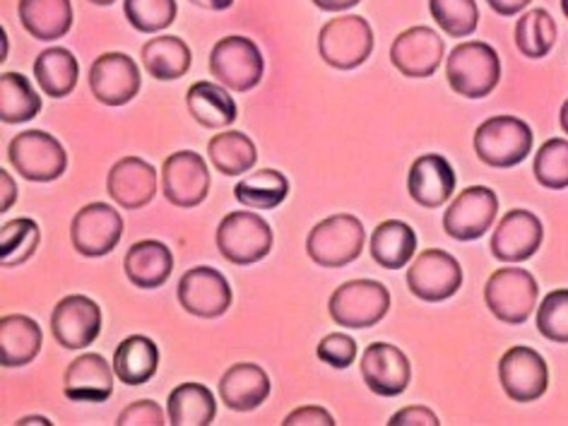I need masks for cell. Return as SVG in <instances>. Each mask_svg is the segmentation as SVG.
Returning a JSON list of instances; mask_svg holds the SVG:
<instances>
[{
	"instance_id": "cell-1",
	"label": "cell",
	"mask_w": 568,
	"mask_h": 426,
	"mask_svg": "<svg viewBox=\"0 0 568 426\" xmlns=\"http://www.w3.org/2000/svg\"><path fill=\"white\" fill-rule=\"evenodd\" d=\"M446 78L456 94L465 99H485L501 80L499 53L487 41H467L450 51Z\"/></svg>"
},
{
	"instance_id": "cell-2",
	"label": "cell",
	"mask_w": 568,
	"mask_h": 426,
	"mask_svg": "<svg viewBox=\"0 0 568 426\" xmlns=\"http://www.w3.org/2000/svg\"><path fill=\"white\" fill-rule=\"evenodd\" d=\"M532 128L516 116L487 119L475 133V152L487 166L510 169L532 152Z\"/></svg>"
},
{
	"instance_id": "cell-3",
	"label": "cell",
	"mask_w": 568,
	"mask_h": 426,
	"mask_svg": "<svg viewBox=\"0 0 568 426\" xmlns=\"http://www.w3.org/2000/svg\"><path fill=\"white\" fill-rule=\"evenodd\" d=\"M390 294L376 280H352L337 287L328 302L331 318L349 331L374 328L388 316Z\"/></svg>"
},
{
	"instance_id": "cell-4",
	"label": "cell",
	"mask_w": 568,
	"mask_h": 426,
	"mask_svg": "<svg viewBox=\"0 0 568 426\" xmlns=\"http://www.w3.org/2000/svg\"><path fill=\"white\" fill-rule=\"evenodd\" d=\"M364 239V224L357 217L333 215L311 230L306 253L321 267H345L362 255Z\"/></svg>"
},
{
	"instance_id": "cell-5",
	"label": "cell",
	"mask_w": 568,
	"mask_h": 426,
	"mask_svg": "<svg viewBox=\"0 0 568 426\" xmlns=\"http://www.w3.org/2000/svg\"><path fill=\"white\" fill-rule=\"evenodd\" d=\"M537 280L523 267H501L485 284V302L501 323L523 325L537 306Z\"/></svg>"
},
{
	"instance_id": "cell-6",
	"label": "cell",
	"mask_w": 568,
	"mask_h": 426,
	"mask_svg": "<svg viewBox=\"0 0 568 426\" xmlns=\"http://www.w3.org/2000/svg\"><path fill=\"white\" fill-rule=\"evenodd\" d=\"M321 59L335 70H354L374 51V30L359 16L335 18L318 34Z\"/></svg>"
},
{
	"instance_id": "cell-7",
	"label": "cell",
	"mask_w": 568,
	"mask_h": 426,
	"mask_svg": "<svg viewBox=\"0 0 568 426\" xmlns=\"http://www.w3.org/2000/svg\"><path fill=\"white\" fill-rule=\"evenodd\" d=\"M217 248L234 265H253L273 248L270 224L248 210L230 212L217 226Z\"/></svg>"
},
{
	"instance_id": "cell-8",
	"label": "cell",
	"mask_w": 568,
	"mask_h": 426,
	"mask_svg": "<svg viewBox=\"0 0 568 426\" xmlns=\"http://www.w3.org/2000/svg\"><path fill=\"white\" fill-rule=\"evenodd\" d=\"M8 160L27 181L49 183L68 169V152L51 133L24 131L10 140Z\"/></svg>"
},
{
	"instance_id": "cell-9",
	"label": "cell",
	"mask_w": 568,
	"mask_h": 426,
	"mask_svg": "<svg viewBox=\"0 0 568 426\" xmlns=\"http://www.w3.org/2000/svg\"><path fill=\"white\" fill-rule=\"evenodd\" d=\"M263 53L246 37H224L210 53V73L232 92H248L263 80Z\"/></svg>"
},
{
	"instance_id": "cell-10",
	"label": "cell",
	"mask_w": 568,
	"mask_h": 426,
	"mask_svg": "<svg viewBox=\"0 0 568 426\" xmlns=\"http://www.w3.org/2000/svg\"><path fill=\"white\" fill-rule=\"evenodd\" d=\"M210 191L207 164L197 152L181 150L169 154L162 166V193L181 210L201 205Z\"/></svg>"
},
{
	"instance_id": "cell-11",
	"label": "cell",
	"mask_w": 568,
	"mask_h": 426,
	"mask_svg": "<svg viewBox=\"0 0 568 426\" xmlns=\"http://www.w3.org/2000/svg\"><path fill=\"white\" fill-rule=\"evenodd\" d=\"M463 284V267L450 253L429 248L407 270V287L422 302L438 304L450 300Z\"/></svg>"
},
{
	"instance_id": "cell-12",
	"label": "cell",
	"mask_w": 568,
	"mask_h": 426,
	"mask_svg": "<svg viewBox=\"0 0 568 426\" xmlns=\"http://www.w3.org/2000/svg\"><path fill=\"white\" fill-rule=\"evenodd\" d=\"M123 236V217L106 203L84 205L70 224V241L88 258H102L119 246Z\"/></svg>"
},
{
	"instance_id": "cell-13",
	"label": "cell",
	"mask_w": 568,
	"mask_h": 426,
	"mask_svg": "<svg viewBox=\"0 0 568 426\" xmlns=\"http://www.w3.org/2000/svg\"><path fill=\"white\" fill-rule=\"evenodd\" d=\"M501 388L514 403H535L549 388V366L532 347H510L499 362Z\"/></svg>"
},
{
	"instance_id": "cell-14",
	"label": "cell",
	"mask_w": 568,
	"mask_h": 426,
	"mask_svg": "<svg viewBox=\"0 0 568 426\" xmlns=\"http://www.w3.org/2000/svg\"><path fill=\"white\" fill-rule=\"evenodd\" d=\"M51 333L65 349L90 347L102 333V308L90 296L70 294L53 308Z\"/></svg>"
},
{
	"instance_id": "cell-15",
	"label": "cell",
	"mask_w": 568,
	"mask_h": 426,
	"mask_svg": "<svg viewBox=\"0 0 568 426\" xmlns=\"http://www.w3.org/2000/svg\"><path fill=\"white\" fill-rule=\"evenodd\" d=\"M496 212H499V197H496V193L487 186H470L446 210L444 230L456 241L481 239L491 230Z\"/></svg>"
},
{
	"instance_id": "cell-16",
	"label": "cell",
	"mask_w": 568,
	"mask_h": 426,
	"mask_svg": "<svg viewBox=\"0 0 568 426\" xmlns=\"http://www.w3.org/2000/svg\"><path fill=\"white\" fill-rule=\"evenodd\" d=\"M179 304L197 318H220L232 306V287L215 267H191L179 282Z\"/></svg>"
},
{
	"instance_id": "cell-17",
	"label": "cell",
	"mask_w": 568,
	"mask_h": 426,
	"mask_svg": "<svg viewBox=\"0 0 568 426\" xmlns=\"http://www.w3.org/2000/svg\"><path fill=\"white\" fill-rule=\"evenodd\" d=\"M90 90L97 102L123 106L140 92V70L131 55L111 51L99 55L90 68Z\"/></svg>"
},
{
	"instance_id": "cell-18",
	"label": "cell",
	"mask_w": 568,
	"mask_h": 426,
	"mask_svg": "<svg viewBox=\"0 0 568 426\" xmlns=\"http://www.w3.org/2000/svg\"><path fill=\"white\" fill-rule=\"evenodd\" d=\"M545 226L530 210H510L491 234V255L501 263H523L542 246Z\"/></svg>"
},
{
	"instance_id": "cell-19",
	"label": "cell",
	"mask_w": 568,
	"mask_h": 426,
	"mask_svg": "<svg viewBox=\"0 0 568 426\" xmlns=\"http://www.w3.org/2000/svg\"><path fill=\"white\" fill-rule=\"evenodd\" d=\"M444 39L432 27H409L395 37L390 47V61L405 78H432L444 61Z\"/></svg>"
},
{
	"instance_id": "cell-20",
	"label": "cell",
	"mask_w": 568,
	"mask_h": 426,
	"mask_svg": "<svg viewBox=\"0 0 568 426\" xmlns=\"http://www.w3.org/2000/svg\"><path fill=\"white\" fill-rule=\"evenodd\" d=\"M362 378L372 393L381 397H397L409 386L412 364L400 347L374 343L366 347L362 357Z\"/></svg>"
},
{
	"instance_id": "cell-21",
	"label": "cell",
	"mask_w": 568,
	"mask_h": 426,
	"mask_svg": "<svg viewBox=\"0 0 568 426\" xmlns=\"http://www.w3.org/2000/svg\"><path fill=\"white\" fill-rule=\"evenodd\" d=\"M106 191L123 210H142L158 195V169L140 158H123L111 166Z\"/></svg>"
},
{
	"instance_id": "cell-22",
	"label": "cell",
	"mask_w": 568,
	"mask_h": 426,
	"mask_svg": "<svg viewBox=\"0 0 568 426\" xmlns=\"http://www.w3.org/2000/svg\"><path fill=\"white\" fill-rule=\"evenodd\" d=\"M456 191V172L444 154H422L409 166L407 193L422 207H442Z\"/></svg>"
},
{
	"instance_id": "cell-23",
	"label": "cell",
	"mask_w": 568,
	"mask_h": 426,
	"mask_svg": "<svg viewBox=\"0 0 568 426\" xmlns=\"http://www.w3.org/2000/svg\"><path fill=\"white\" fill-rule=\"evenodd\" d=\"M113 368L102 354L88 352L70 362L63 376L65 397L73 403H104L113 393Z\"/></svg>"
},
{
	"instance_id": "cell-24",
	"label": "cell",
	"mask_w": 568,
	"mask_h": 426,
	"mask_svg": "<svg viewBox=\"0 0 568 426\" xmlns=\"http://www.w3.org/2000/svg\"><path fill=\"white\" fill-rule=\"evenodd\" d=\"M125 277L140 290H158L174 270V255L166 244L154 239L138 241L125 253Z\"/></svg>"
},
{
	"instance_id": "cell-25",
	"label": "cell",
	"mask_w": 568,
	"mask_h": 426,
	"mask_svg": "<svg viewBox=\"0 0 568 426\" xmlns=\"http://www.w3.org/2000/svg\"><path fill=\"white\" fill-rule=\"evenodd\" d=\"M270 388V378L258 364L241 362L226 368L220 381V397L234 412H251L267 400Z\"/></svg>"
},
{
	"instance_id": "cell-26",
	"label": "cell",
	"mask_w": 568,
	"mask_h": 426,
	"mask_svg": "<svg viewBox=\"0 0 568 426\" xmlns=\"http://www.w3.org/2000/svg\"><path fill=\"white\" fill-rule=\"evenodd\" d=\"M41 328L30 316L10 314L0 318V364L6 368L27 366L41 349Z\"/></svg>"
},
{
	"instance_id": "cell-27",
	"label": "cell",
	"mask_w": 568,
	"mask_h": 426,
	"mask_svg": "<svg viewBox=\"0 0 568 426\" xmlns=\"http://www.w3.org/2000/svg\"><path fill=\"white\" fill-rule=\"evenodd\" d=\"M20 22L39 41H55L73 27L70 0H20Z\"/></svg>"
},
{
	"instance_id": "cell-28",
	"label": "cell",
	"mask_w": 568,
	"mask_h": 426,
	"mask_svg": "<svg viewBox=\"0 0 568 426\" xmlns=\"http://www.w3.org/2000/svg\"><path fill=\"white\" fill-rule=\"evenodd\" d=\"M217 403L210 388L201 383H181L169 393L166 417L174 426H210L215 422Z\"/></svg>"
},
{
	"instance_id": "cell-29",
	"label": "cell",
	"mask_w": 568,
	"mask_h": 426,
	"mask_svg": "<svg viewBox=\"0 0 568 426\" xmlns=\"http://www.w3.org/2000/svg\"><path fill=\"white\" fill-rule=\"evenodd\" d=\"M160 366V347L145 335H131L116 347L113 354V372L125 386H142Z\"/></svg>"
},
{
	"instance_id": "cell-30",
	"label": "cell",
	"mask_w": 568,
	"mask_h": 426,
	"mask_svg": "<svg viewBox=\"0 0 568 426\" xmlns=\"http://www.w3.org/2000/svg\"><path fill=\"white\" fill-rule=\"evenodd\" d=\"M186 106L193 121L203 128H212V131L232 125L239 113L234 97L217 82H195L186 94Z\"/></svg>"
},
{
	"instance_id": "cell-31",
	"label": "cell",
	"mask_w": 568,
	"mask_h": 426,
	"mask_svg": "<svg viewBox=\"0 0 568 426\" xmlns=\"http://www.w3.org/2000/svg\"><path fill=\"white\" fill-rule=\"evenodd\" d=\"M372 258L386 270L405 267L417 251V234L407 222L388 220L378 224L372 234Z\"/></svg>"
},
{
	"instance_id": "cell-32",
	"label": "cell",
	"mask_w": 568,
	"mask_h": 426,
	"mask_svg": "<svg viewBox=\"0 0 568 426\" xmlns=\"http://www.w3.org/2000/svg\"><path fill=\"white\" fill-rule=\"evenodd\" d=\"M191 49L179 37H154L142 47V65L154 80L172 82L191 70Z\"/></svg>"
},
{
	"instance_id": "cell-33",
	"label": "cell",
	"mask_w": 568,
	"mask_h": 426,
	"mask_svg": "<svg viewBox=\"0 0 568 426\" xmlns=\"http://www.w3.org/2000/svg\"><path fill=\"white\" fill-rule=\"evenodd\" d=\"M34 78L41 92L51 99H63L75 90L80 78L78 59L68 49L53 47L41 51L34 61Z\"/></svg>"
},
{
	"instance_id": "cell-34",
	"label": "cell",
	"mask_w": 568,
	"mask_h": 426,
	"mask_svg": "<svg viewBox=\"0 0 568 426\" xmlns=\"http://www.w3.org/2000/svg\"><path fill=\"white\" fill-rule=\"evenodd\" d=\"M207 154L212 166L224 176L246 174L258 162V150H255L253 140L239 131L217 133L207 142Z\"/></svg>"
},
{
	"instance_id": "cell-35",
	"label": "cell",
	"mask_w": 568,
	"mask_h": 426,
	"mask_svg": "<svg viewBox=\"0 0 568 426\" xmlns=\"http://www.w3.org/2000/svg\"><path fill=\"white\" fill-rule=\"evenodd\" d=\"M290 193V181L277 169H258L234 186V197L251 210H275Z\"/></svg>"
},
{
	"instance_id": "cell-36",
	"label": "cell",
	"mask_w": 568,
	"mask_h": 426,
	"mask_svg": "<svg viewBox=\"0 0 568 426\" xmlns=\"http://www.w3.org/2000/svg\"><path fill=\"white\" fill-rule=\"evenodd\" d=\"M41 111V97L34 92L24 75L3 73L0 75V119L8 125L32 121Z\"/></svg>"
},
{
	"instance_id": "cell-37",
	"label": "cell",
	"mask_w": 568,
	"mask_h": 426,
	"mask_svg": "<svg viewBox=\"0 0 568 426\" xmlns=\"http://www.w3.org/2000/svg\"><path fill=\"white\" fill-rule=\"evenodd\" d=\"M557 22L547 10H528L516 24V47L528 59H545L557 44Z\"/></svg>"
},
{
	"instance_id": "cell-38",
	"label": "cell",
	"mask_w": 568,
	"mask_h": 426,
	"mask_svg": "<svg viewBox=\"0 0 568 426\" xmlns=\"http://www.w3.org/2000/svg\"><path fill=\"white\" fill-rule=\"evenodd\" d=\"M41 241L39 224L30 217H18L3 224L0 232V263L3 267H18L34 255Z\"/></svg>"
},
{
	"instance_id": "cell-39",
	"label": "cell",
	"mask_w": 568,
	"mask_h": 426,
	"mask_svg": "<svg viewBox=\"0 0 568 426\" xmlns=\"http://www.w3.org/2000/svg\"><path fill=\"white\" fill-rule=\"evenodd\" d=\"M532 172L539 186L549 191L568 189V142L561 138L547 140L535 154Z\"/></svg>"
},
{
	"instance_id": "cell-40",
	"label": "cell",
	"mask_w": 568,
	"mask_h": 426,
	"mask_svg": "<svg viewBox=\"0 0 568 426\" xmlns=\"http://www.w3.org/2000/svg\"><path fill=\"white\" fill-rule=\"evenodd\" d=\"M434 22L448 37H470L479 24V10L475 0H429Z\"/></svg>"
},
{
	"instance_id": "cell-41",
	"label": "cell",
	"mask_w": 568,
	"mask_h": 426,
	"mask_svg": "<svg viewBox=\"0 0 568 426\" xmlns=\"http://www.w3.org/2000/svg\"><path fill=\"white\" fill-rule=\"evenodd\" d=\"M123 12L142 34H158L176 18V0H123Z\"/></svg>"
},
{
	"instance_id": "cell-42",
	"label": "cell",
	"mask_w": 568,
	"mask_h": 426,
	"mask_svg": "<svg viewBox=\"0 0 568 426\" xmlns=\"http://www.w3.org/2000/svg\"><path fill=\"white\" fill-rule=\"evenodd\" d=\"M537 331L549 343L568 345V290L549 292L537 308Z\"/></svg>"
},
{
	"instance_id": "cell-43",
	"label": "cell",
	"mask_w": 568,
	"mask_h": 426,
	"mask_svg": "<svg viewBox=\"0 0 568 426\" xmlns=\"http://www.w3.org/2000/svg\"><path fill=\"white\" fill-rule=\"evenodd\" d=\"M316 354L323 364H328L333 368H347L357 359V343L345 333H333L321 339Z\"/></svg>"
},
{
	"instance_id": "cell-44",
	"label": "cell",
	"mask_w": 568,
	"mask_h": 426,
	"mask_svg": "<svg viewBox=\"0 0 568 426\" xmlns=\"http://www.w3.org/2000/svg\"><path fill=\"white\" fill-rule=\"evenodd\" d=\"M116 424L119 426H162L166 424V417L162 407L154 400H138L121 412Z\"/></svg>"
},
{
	"instance_id": "cell-45",
	"label": "cell",
	"mask_w": 568,
	"mask_h": 426,
	"mask_svg": "<svg viewBox=\"0 0 568 426\" xmlns=\"http://www.w3.org/2000/svg\"><path fill=\"white\" fill-rule=\"evenodd\" d=\"M282 424L284 426H335V419L328 409H323L318 405H306L290 412L287 419Z\"/></svg>"
},
{
	"instance_id": "cell-46",
	"label": "cell",
	"mask_w": 568,
	"mask_h": 426,
	"mask_svg": "<svg viewBox=\"0 0 568 426\" xmlns=\"http://www.w3.org/2000/svg\"><path fill=\"white\" fill-rule=\"evenodd\" d=\"M388 424L390 426H438L442 422H438V417L434 415L429 407L412 405V407L395 412Z\"/></svg>"
},
{
	"instance_id": "cell-47",
	"label": "cell",
	"mask_w": 568,
	"mask_h": 426,
	"mask_svg": "<svg viewBox=\"0 0 568 426\" xmlns=\"http://www.w3.org/2000/svg\"><path fill=\"white\" fill-rule=\"evenodd\" d=\"M487 3L496 12V16L514 18V16H518V12H523L525 8H528L532 0H487Z\"/></svg>"
},
{
	"instance_id": "cell-48",
	"label": "cell",
	"mask_w": 568,
	"mask_h": 426,
	"mask_svg": "<svg viewBox=\"0 0 568 426\" xmlns=\"http://www.w3.org/2000/svg\"><path fill=\"white\" fill-rule=\"evenodd\" d=\"M0 189H3V197H0V210L8 212L18 201V186H16V181H12V176L6 172V169H0Z\"/></svg>"
},
{
	"instance_id": "cell-49",
	"label": "cell",
	"mask_w": 568,
	"mask_h": 426,
	"mask_svg": "<svg viewBox=\"0 0 568 426\" xmlns=\"http://www.w3.org/2000/svg\"><path fill=\"white\" fill-rule=\"evenodd\" d=\"M359 0H314V6L325 10V12H343L357 6Z\"/></svg>"
},
{
	"instance_id": "cell-50",
	"label": "cell",
	"mask_w": 568,
	"mask_h": 426,
	"mask_svg": "<svg viewBox=\"0 0 568 426\" xmlns=\"http://www.w3.org/2000/svg\"><path fill=\"white\" fill-rule=\"evenodd\" d=\"M191 3L205 10H226L234 6V0H191Z\"/></svg>"
},
{
	"instance_id": "cell-51",
	"label": "cell",
	"mask_w": 568,
	"mask_h": 426,
	"mask_svg": "<svg viewBox=\"0 0 568 426\" xmlns=\"http://www.w3.org/2000/svg\"><path fill=\"white\" fill-rule=\"evenodd\" d=\"M18 426H27V424H41V426H51L49 417H22L16 422Z\"/></svg>"
},
{
	"instance_id": "cell-52",
	"label": "cell",
	"mask_w": 568,
	"mask_h": 426,
	"mask_svg": "<svg viewBox=\"0 0 568 426\" xmlns=\"http://www.w3.org/2000/svg\"><path fill=\"white\" fill-rule=\"evenodd\" d=\"M559 121H561V128H564V133L568 135V99L564 102V106H561V113H559Z\"/></svg>"
},
{
	"instance_id": "cell-53",
	"label": "cell",
	"mask_w": 568,
	"mask_h": 426,
	"mask_svg": "<svg viewBox=\"0 0 568 426\" xmlns=\"http://www.w3.org/2000/svg\"><path fill=\"white\" fill-rule=\"evenodd\" d=\"M90 3H94V6H113V3H116V0H90Z\"/></svg>"
},
{
	"instance_id": "cell-54",
	"label": "cell",
	"mask_w": 568,
	"mask_h": 426,
	"mask_svg": "<svg viewBox=\"0 0 568 426\" xmlns=\"http://www.w3.org/2000/svg\"><path fill=\"white\" fill-rule=\"evenodd\" d=\"M561 10H564V16L568 20V0H561Z\"/></svg>"
}]
</instances>
